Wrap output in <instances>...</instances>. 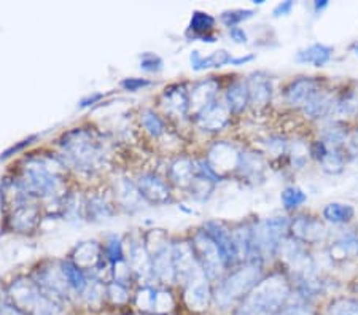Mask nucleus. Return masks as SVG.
Returning <instances> with one entry per match:
<instances>
[{
  "mask_svg": "<svg viewBox=\"0 0 358 315\" xmlns=\"http://www.w3.org/2000/svg\"><path fill=\"white\" fill-rule=\"evenodd\" d=\"M118 199L123 207L129 210H136L141 207V203L143 200L141 191H138L137 185L131 183L129 180H121L117 186Z\"/></svg>",
  "mask_w": 358,
  "mask_h": 315,
  "instance_id": "obj_29",
  "label": "nucleus"
},
{
  "mask_svg": "<svg viewBox=\"0 0 358 315\" xmlns=\"http://www.w3.org/2000/svg\"><path fill=\"white\" fill-rule=\"evenodd\" d=\"M185 284V301L192 311L201 312L209 306L212 300V290L209 277L202 271V268H196L189 276L183 280Z\"/></svg>",
  "mask_w": 358,
  "mask_h": 315,
  "instance_id": "obj_8",
  "label": "nucleus"
},
{
  "mask_svg": "<svg viewBox=\"0 0 358 315\" xmlns=\"http://www.w3.org/2000/svg\"><path fill=\"white\" fill-rule=\"evenodd\" d=\"M279 254L287 265L288 271L293 274L294 282L317 276L315 263L313 260V256L309 255L308 249H306L304 244L299 242V240L292 236H287L284 239V242L280 244Z\"/></svg>",
  "mask_w": 358,
  "mask_h": 315,
  "instance_id": "obj_7",
  "label": "nucleus"
},
{
  "mask_svg": "<svg viewBox=\"0 0 358 315\" xmlns=\"http://www.w3.org/2000/svg\"><path fill=\"white\" fill-rule=\"evenodd\" d=\"M280 200H282V204H284L285 210L292 212V210H296L301 207L306 200H308V194H306L299 186L290 185L282 190Z\"/></svg>",
  "mask_w": 358,
  "mask_h": 315,
  "instance_id": "obj_34",
  "label": "nucleus"
},
{
  "mask_svg": "<svg viewBox=\"0 0 358 315\" xmlns=\"http://www.w3.org/2000/svg\"><path fill=\"white\" fill-rule=\"evenodd\" d=\"M358 255V233L344 231L330 245V256L334 261H348Z\"/></svg>",
  "mask_w": 358,
  "mask_h": 315,
  "instance_id": "obj_19",
  "label": "nucleus"
},
{
  "mask_svg": "<svg viewBox=\"0 0 358 315\" xmlns=\"http://www.w3.org/2000/svg\"><path fill=\"white\" fill-rule=\"evenodd\" d=\"M309 158V147H306L304 143H294V148L292 152V163L296 169H303L306 161Z\"/></svg>",
  "mask_w": 358,
  "mask_h": 315,
  "instance_id": "obj_46",
  "label": "nucleus"
},
{
  "mask_svg": "<svg viewBox=\"0 0 358 315\" xmlns=\"http://www.w3.org/2000/svg\"><path fill=\"white\" fill-rule=\"evenodd\" d=\"M213 27H215V18H213L212 15L199 10L193 11L188 29L193 32L194 38H198L201 36H207V34L212 32Z\"/></svg>",
  "mask_w": 358,
  "mask_h": 315,
  "instance_id": "obj_31",
  "label": "nucleus"
},
{
  "mask_svg": "<svg viewBox=\"0 0 358 315\" xmlns=\"http://www.w3.org/2000/svg\"><path fill=\"white\" fill-rule=\"evenodd\" d=\"M303 112L310 119H323L336 113V97L328 91H319L308 104L303 107Z\"/></svg>",
  "mask_w": 358,
  "mask_h": 315,
  "instance_id": "obj_18",
  "label": "nucleus"
},
{
  "mask_svg": "<svg viewBox=\"0 0 358 315\" xmlns=\"http://www.w3.org/2000/svg\"><path fill=\"white\" fill-rule=\"evenodd\" d=\"M355 291H357V293H358V284L355 285Z\"/></svg>",
  "mask_w": 358,
  "mask_h": 315,
  "instance_id": "obj_57",
  "label": "nucleus"
},
{
  "mask_svg": "<svg viewBox=\"0 0 358 315\" xmlns=\"http://www.w3.org/2000/svg\"><path fill=\"white\" fill-rule=\"evenodd\" d=\"M263 280V269L259 261H247L236 271L229 272L218 282L212 293L213 301L220 309H229L234 302L242 301Z\"/></svg>",
  "mask_w": 358,
  "mask_h": 315,
  "instance_id": "obj_3",
  "label": "nucleus"
},
{
  "mask_svg": "<svg viewBox=\"0 0 358 315\" xmlns=\"http://www.w3.org/2000/svg\"><path fill=\"white\" fill-rule=\"evenodd\" d=\"M204 231L209 234L213 242L217 244V247L220 250L227 266L238 263V254H236L233 231H229L228 228H224L222 223L218 221H207L204 226Z\"/></svg>",
  "mask_w": 358,
  "mask_h": 315,
  "instance_id": "obj_12",
  "label": "nucleus"
},
{
  "mask_svg": "<svg viewBox=\"0 0 358 315\" xmlns=\"http://www.w3.org/2000/svg\"><path fill=\"white\" fill-rule=\"evenodd\" d=\"M343 150L345 153V156H349L352 159L358 158V128L350 131L348 134V139H345Z\"/></svg>",
  "mask_w": 358,
  "mask_h": 315,
  "instance_id": "obj_47",
  "label": "nucleus"
},
{
  "mask_svg": "<svg viewBox=\"0 0 358 315\" xmlns=\"http://www.w3.org/2000/svg\"><path fill=\"white\" fill-rule=\"evenodd\" d=\"M231 59H233V56L227 50L213 51L209 56H202L199 51H193L192 56H189L192 67L196 72L206 71V68H220L223 66L231 64Z\"/></svg>",
  "mask_w": 358,
  "mask_h": 315,
  "instance_id": "obj_23",
  "label": "nucleus"
},
{
  "mask_svg": "<svg viewBox=\"0 0 358 315\" xmlns=\"http://www.w3.org/2000/svg\"><path fill=\"white\" fill-rule=\"evenodd\" d=\"M164 62L158 54L155 53H143L141 56V68L150 73H158L163 71Z\"/></svg>",
  "mask_w": 358,
  "mask_h": 315,
  "instance_id": "obj_41",
  "label": "nucleus"
},
{
  "mask_svg": "<svg viewBox=\"0 0 358 315\" xmlns=\"http://www.w3.org/2000/svg\"><path fill=\"white\" fill-rule=\"evenodd\" d=\"M328 7H330V2H328V0H315V2H314L315 15L323 13V11H325Z\"/></svg>",
  "mask_w": 358,
  "mask_h": 315,
  "instance_id": "obj_54",
  "label": "nucleus"
},
{
  "mask_svg": "<svg viewBox=\"0 0 358 315\" xmlns=\"http://www.w3.org/2000/svg\"><path fill=\"white\" fill-rule=\"evenodd\" d=\"M248 88L250 105L255 108H264L273 97V80L264 72H253L245 80Z\"/></svg>",
  "mask_w": 358,
  "mask_h": 315,
  "instance_id": "obj_13",
  "label": "nucleus"
},
{
  "mask_svg": "<svg viewBox=\"0 0 358 315\" xmlns=\"http://www.w3.org/2000/svg\"><path fill=\"white\" fill-rule=\"evenodd\" d=\"M358 113V88L345 89L336 97V115L343 117H355Z\"/></svg>",
  "mask_w": 358,
  "mask_h": 315,
  "instance_id": "obj_32",
  "label": "nucleus"
},
{
  "mask_svg": "<svg viewBox=\"0 0 358 315\" xmlns=\"http://www.w3.org/2000/svg\"><path fill=\"white\" fill-rule=\"evenodd\" d=\"M142 124L143 128H145V131L148 134H152L153 137H159L164 134L166 131V126L163 123V119H161L157 113L152 112V110H145L142 113Z\"/></svg>",
  "mask_w": 358,
  "mask_h": 315,
  "instance_id": "obj_38",
  "label": "nucleus"
},
{
  "mask_svg": "<svg viewBox=\"0 0 358 315\" xmlns=\"http://www.w3.org/2000/svg\"><path fill=\"white\" fill-rule=\"evenodd\" d=\"M192 247L196 255V260L206 272L209 280H220L223 279V274L227 271V263H224L223 256L218 250L217 244L213 242L212 237L206 231H198L193 236Z\"/></svg>",
  "mask_w": 358,
  "mask_h": 315,
  "instance_id": "obj_6",
  "label": "nucleus"
},
{
  "mask_svg": "<svg viewBox=\"0 0 358 315\" xmlns=\"http://www.w3.org/2000/svg\"><path fill=\"white\" fill-rule=\"evenodd\" d=\"M218 88H220V85L215 78L204 80V82L194 86L192 93H189V108H194V115H198L202 108L215 101Z\"/></svg>",
  "mask_w": 358,
  "mask_h": 315,
  "instance_id": "obj_20",
  "label": "nucleus"
},
{
  "mask_svg": "<svg viewBox=\"0 0 358 315\" xmlns=\"http://www.w3.org/2000/svg\"><path fill=\"white\" fill-rule=\"evenodd\" d=\"M61 266L62 272H64V276L67 279L69 286L77 291V293H83L86 285H88V279H86L83 269H80L72 260L61 263Z\"/></svg>",
  "mask_w": 358,
  "mask_h": 315,
  "instance_id": "obj_30",
  "label": "nucleus"
},
{
  "mask_svg": "<svg viewBox=\"0 0 358 315\" xmlns=\"http://www.w3.org/2000/svg\"><path fill=\"white\" fill-rule=\"evenodd\" d=\"M213 185H215V183L210 182V180H207L206 177H202V175L198 174V175L194 177V180H193L192 185H189V190H192V194H193L196 199L206 200L207 198L210 196V193L213 190Z\"/></svg>",
  "mask_w": 358,
  "mask_h": 315,
  "instance_id": "obj_39",
  "label": "nucleus"
},
{
  "mask_svg": "<svg viewBox=\"0 0 358 315\" xmlns=\"http://www.w3.org/2000/svg\"><path fill=\"white\" fill-rule=\"evenodd\" d=\"M253 59H255V56L253 54L233 57V59H231V66H244V64H247V62H252Z\"/></svg>",
  "mask_w": 358,
  "mask_h": 315,
  "instance_id": "obj_53",
  "label": "nucleus"
},
{
  "mask_svg": "<svg viewBox=\"0 0 358 315\" xmlns=\"http://www.w3.org/2000/svg\"><path fill=\"white\" fill-rule=\"evenodd\" d=\"M174 307V298L171 291L157 290V300H155V312H169Z\"/></svg>",
  "mask_w": 358,
  "mask_h": 315,
  "instance_id": "obj_45",
  "label": "nucleus"
},
{
  "mask_svg": "<svg viewBox=\"0 0 358 315\" xmlns=\"http://www.w3.org/2000/svg\"><path fill=\"white\" fill-rule=\"evenodd\" d=\"M152 85V82L147 78H124L123 82H121V88L124 91H129V93H136V91L142 89V88H147V86Z\"/></svg>",
  "mask_w": 358,
  "mask_h": 315,
  "instance_id": "obj_49",
  "label": "nucleus"
},
{
  "mask_svg": "<svg viewBox=\"0 0 358 315\" xmlns=\"http://www.w3.org/2000/svg\"><path fill=\"white\" fill-rule=\"evenodd\" d=\"M107 296L115 302V305H124L129 300V293L126 290V285L118 284V282H112L107 286Z\"/></svg>",
  "mask_w": 358,
  "mask_h": 315,
  "instance_id": "obj_42",
  "label": "nucleus"
},
{
  "mask_svg": "<svg viewBox=\"0 0 358 315\" xmlns=\"http://www.w3.org/2000/svg\"><path fill=\"white\" fill-rule=\"evenodd\" d=\"M152 269L153 276L163 280L166 284L174 282L177 279L174 258H172V247L167 244H163L157 249V251L152 255Z\"/></svg>",
  "mask_w": 358,
  "mask_h": 315,
  "instance_id": "obj_16",
  "label": "nucleus"
},
{
  "mask_svg": "<svg viewBox=\"0 0 358 315\" xmlns=\"http://www.w3.org/2000/svg\"><path fill=\"white\" fill-rule=\"evenodd\" d=\"M255 16V10H244V8H236V10H227L220 15V21L228 29L238 27L241 22L250 20Z\"/></svg>",
  "mask_w": 358,
  "mask_h": 315,
  "instance_id": "obj_36",
  "label": "nucleus"
},
{
  "mask_svg": "<svg viewBox=\"0 0 358 315\" xmlns=\"http://www.w3.org/2000/svg\"><path fill=\"white\" fill-rule=\"evenodd\" d=\"M207 163L212 166V169L215 170L218 175L223 177V170L239 169L241 153L227 142L215 143V145L210 148L209 156H207Z\"/></svg>",
  "mask_w": 358,
  "mask_h": 315,
  "instance_id": "obj_14",
  "label": "nucleus"
},
{
  "mask_svg": "<svg viewBox=\"0 0 358 315\" xmlns=\"http://www.w3.org/2000/svg\"><path fill=\"white\" fill-rule=\"evenodd\" d=\"M103 260L101 254V247L97 242H85L77 247L73 254L72 261L77 265L80 269H90V271H94V269L101 265Z\"/></svg>",
  "mask_w": 358,
  "mask_h": 315,
  "instance_id": "obj_22",
  "label": "nucleus"
},
{
  "mask_svg": "<svg viewBox=\"0 0 358 315\" xmlns=\"http://www.w3.org/2000/svg\"><path fill=\"white\" fill-rule=\"evenodd\" d=\"M327 315H358V298H338L330 302Z\"/></svg>",
  "mask_w": 358,
  "mask_h": 315,
  "instance_id": "obj_35",
  "label": "nucleus"
},
{
  "mask_svg": "<svg viewBox=\"0 0 358 315\" xmlns=\"http://www.w3.org/2000/svg\"><path fill=\"white\" fill-rule=\"evenodd\" d=\"M348 134L349 131L345 128V124L339 122H330L320 129V140L325 142L331 148H344Z\"/></svg>",
  "mask_w": 358,
  "mask_h": 315,
  "instance_id": "obj_27",
  "label": "nucleus"
},
{
  "mask_svg": "<svg viewBox=\"0 0 358 315\" xmlns=\"http://www.w3.org/2000/svg\"><path fill=\"white\" fill-rule=\"evenodd\" d=\"M155 300H157V288H152V286H143L136 296L137 306L142 311L155 312Z\"/></svg>",
  "mask_w": 358,
  "mask_h": 315,
  "instance_id": "obj_40",
  "label": "nucleus"
},
{
  "mask_svg": "<svg viewBox=\"0 0 358 315\" xmlns=\"http://www.w3.org/2000/svg\"><path fill=\"white\" fill-rule=\"evenodd\" d=\"M103 293H107V291H103V286L99 284V280L88 282V285H86V288L83 291V295L86 300H88L90 305H97V302H101Z\"/></svg>",
  "mask_w": 358,
  "mask_h": 315,
  "instance_id": "obj_44",
  "label": "nucleus"
},
{
  "mask_svg": "<svg viewBox=\"0 0 358 315\" xmlns=\"http://www.w3.org/2000/svg\"><path fill=\"white\" fill-rule=\"evenodd\" d=\"M137 188L142 198L152 204H167L171 203L169 185L155 174H143L138 177Z\"/></svg>",
  "mask_w": 358,
  "mask_h": 315,
  "instance_id": "obj_15",
  "label": "nucleus"
},
{
  "mask_svg": "<svg viewBox=\"0 0 358 315\" xmlns=\"http://www.w3.org/2000/svg\"><path fill=\"white\" fill-rule=\"evenodd\" d=\"M196 123H198L202 131H207V133H218V131H223L229 123L231 112L228 110L227 104H222L220 101H213L209 105L202 108V110L194 115Z\"/></svg>",
  "mask_w": 358,
  "mask_h": 315,
  "instance_id": "obj_11",
  "label": "nucleus"
},
{
  "mask_svg": "<svg viewBox=\"0 0 358 315\" xmlns=\"http://www.w3.org/2000/svg\"><path fill=\"white\" fill-rule=\"evenodd\" d=\"M319 91H322L320 80L315 77H299L284 89V99L290 107L303 108Z\"/></svg>",
  "mask_w": 358,
  "mask_h": 315,
  "instance_id": "obj_10",
  "label": "nucleus"
},
{
  "mask_svg": "<svg viewBox=\"0 0 358 315\" xmlns=\"http://www.w3.org/2000/svg\"><path fill=\"white\" fill-rule=\"evenodd\" d=\"M131 268L141 276H153L152 256L143 244H132L131 247Z\"/></svg>",
  "mask_w": 358,
  "mask_h": 315,
  "instance_id": "obj_28",
  "label": "nucleus"
},
{
  "mask_svg": "<svg viewBox=\"0 0 358 315\" xmlns=\"http://www.w3.org/2000/svg\"><path fill=\"white\" fill-rule=\"evenodd\" d=\"M86 209H88L90 217H92V220H107L112 217V207L108 205L106 200L102 198H92L88 200L86 204Z\"/></svg>",
  "mask_w": 358,
  "mask_h": 315,
  "instance_id": "obj_37",
  "label": "nucleus"
},
{
  "mask_svg": "<svg viewBox=\"0 0 358 315\" xmlns=\"http://www.w3.org/2000/svg\"><path fill=\"white\" fill-rule=\"evenodd\" d=\"M198 175L196 163L189 158H178L169 168V179L178 186H189Z\"/></svg>",
  "mask_w": 358,
  "mask_h": 315,
  "instance_id": "obj_24",
  "label": "nucleus"
},
{
  "mask_svg": "<svg viewBox=\"0 0 358 315\" xmlns=\"http://www.w3.org/2000/svg\"><path fill=\"white\" fill-rule=\"evenodd\" d=\"M106 254L107 258L113 263L124 261V254H123V245H121V240L117 236H112L107 240L106 245Z\"/></svg>",
  "mask_w": 358,
  "mask_h": 315,
  "instance_id": "obj_43",
  "label": "nucleus"
},
{
  "mask_svg": "<svg viewBox=\"0 0 358 315\" xmlns=\"http://www.w3.org/2000/svg\"><path fill=\"white\" fill-rule=\"evenodd\" d=\"M293 8H294L293 0H285V2H280L279 5H275V8L273 10V16H274V18L287 16V15L292 13Z\"/></svg>",
  "mask_w": 358,
  "mask_h": 315,
  "instance_id": "obj_51",
  "label": "nucleus"
},
{
  "mask_svg": "<svg viewBox=\"0 0 358 315\" xmlns=\"http://www.w3.org/2000/svg\"><path fill=\"white\" fill-rule=\"evenodd\" d=\"M266 147L275 156H280V154H285L288 152V142L284 137H271L266 142Z\"/></svg>",
  "mask_w": 358,
  "mask_h": 315,
  "instance_id": "obj_48",
  "label": "nucleus"
},
{
  "mask_svg": "<svg viewBox=\"0 0 358 315\" xmlns=\"http://www.w3.org/2000/svg\"><path fill=\"white\" fill-rule=\"evenodd\" d=\"M322 215L325 221L331 223V225H345L355 217V209L350 204L330 203L323 207Z\"/></svg>",
  "mask_w": 358,
  "mask_h": 315,
  "instance_id": "obj_26",
  "label": "nucleus"
},
{
  "mask_svg": "<svg viewBox=\"0 0 358 315\" xmlns=\"http://www.w3.org/2000/svg\"><path fill=\"white\" fill-rule=\"evenodd\" d=\"M328 150H330V147H328L325 142H323V140H314L309 145V156L313 158V159H315V161L320 163L322 159L327 156Z\"/></svg>",
  "mask_w": 358,
  "mask_h": 315,
  "instance_id": "obj_50",
  "label": "nucleus"
},
{
  "mask_svg": "<svg viewBox=\"0 0 358 315\" xmlns=\"http://www.w3.org/2000/svg\"><path fill=\"white\" fill-rule=\"evenodd\" d=\"M224 104H227L228 110L234 115L244 112L247 105L250 104L247 83L239 80V82H234L227 89V93H224Z\"/></svg>",
  "mask_w": 358,
  "mask_h": 315,
  "instance_id": "obj_25",
  "label": "nucleus"
},
{
  "mask_svg": "<svg viewBox=\"0 0 358 315\" xmlns=\"http://www.w3.org/2000/svg\"><path fill=\"white\" fill-rule=\"evenodd\" d=\"M334 50L325 43H313L308 48L299 50L294 59L299 64H310L314 67H325L331 61Z\"/></svg>",
  "mask_w": 358,
  "mask_h": 315,
  "instance_id": "obj_21",
  "label": "nucleus"
},
{
  "mask_svg": "<svg viewBox=\"0 0 358 315\" xmlns=\"http://www.w3.org/2000/svg\"><path fill=\"white\" fill-rule=\"evenodd\" d=\"M229 37L231 40H234L236 43H247V34L242 27H231L229 29Z\"/></svg>",
  "mask_w": 358,
  "mask_h": 315,
  "instance_id": "obj_52",
  "label": "nucleus"
},
{
  "mask_svg": "<svg viewBox=\"0 0 358 315\" xmlns=\"http://www.w3.org/2000/svg\"><path fill=\"white\" fill-rule=\"evenodd\" d=\"M292 237L299 240L301 244H320L327 239L328 231L320 219L310 215H298L290 221Z\"/></svg>",
  "mask_w": 358,
  "mask_h": 315,
  "instance_id": "obj_9",
  "label": "nucleus"
},
{
  "mask_svg": "<svg viewBox=\"0 0 358 315\" xmlns=\"http://www.w3.org/2000/svg\"><path fill=\"white\" fill-rule=\"evenodd\" d=\"M102 94H99V93H96V94H92V96H90V97H85V99L80 102V107H88V105H92L94 104V102H97L99 99H102Z\"/></svg>",
  "mask_w": 358,
  "mask_h": 315,
  "instance_id": "obj_55",
  "label": "nucleus"
},
{
  "mask_svg": "<svg viewBox=\"0 0 358 315\" xmlns=\"http://www.w3.org/2000/svg\"><path fill=\"white\" fill-rule=\"evenodd\" d=\"M62 186H64V180L57 174L56 169H51L48 159H29L24 169V177H22V190L31 196L57 198L61 194Z\"/></svg>",
  "mask_w": 358,
  "mask_h": 315,
  "instance_id": "obj_5",
  "label": "nucleus"
},
{
  "mask_svg": "<svg viewBox=\"0 0 358 315\" xmlns=\"http://www.w3.org/2000/svg\"><path fill=\"white\" fill-rule=\"evenodd\" d=\"M292 298V284L285 274L263 277L255 288L239 302L233 315H277Z\"/></svg>",
  "mask_w": 358,
  "mask_h": 315,
  "instance_id": "obj_1",
  "label": "nucleus"
},
{
  "mask_svg": "<svg viewBox=\"0 0 358 315\" xmlns=\"http://www.w3.org/2000/svg\"><path fill=\"white\" fill-rule=\"evenodd\" d=\"M352 51H354L355 56H358V42L354 45V47H352Z\"/></svg>",
  "mask_w": 358,
  "mask_h": 315,
  "instance_id": "obj_56",
  "label": "nucleus"
},
{
  "mask_svg": "<svg viewBox=\"0 0 358 315\" xmlns=\"http://www.w3.org/2000/svg\"><path fill=\"white\" fill-rule=\"evenodd\" d=\"M290 221L292 220H288L287 217H273L252 226V261L262 263L279 254L280 244L290 231Z\"/></svg>",
  "mask_w": 358,
  "mask_h": 315,
  "instance_id": "obj_4",
  "label": "nucleus"
},
{
  "mask_svg": "<svg viewBox=\"0 0 358 315\" xmlns=\"http://www.w3.org/2000/svg\"><path fill=\"white\" fill-rule=\"evenodd\" d=\"M61 150L66 163L73 169L92 174L103 163V148L92 133L86 129H73L61 139Z\"/></svg>",
  "mask_w": 358,
  "mask_h": 315,
  "instance_id": "obj_2",
  "label": "nucleus"
},
{
  "mask_svg": "<svg viewBox=\"0 0 358 315\" xmlns=\"http://www.w3.org/2000/svg\"><path fill=\"white\" fill-rule=\"evenodd\" d=\"M163 107L167 113L174 117H187L189 112V93L183 85H174L167 88L163 94Z\"/></svg>",
  "mask_w": 358,
  "mask_h": 315,
  "instance_id": "obj_17",
  "label": "nucleus"
},
{
  "mask_svg": "<svg viewBox=\"0 0 358 315\" xmlns=\"http://www.w3.org/2000/svg\"><path fill=\"white\" fill-rule=\"evenodd\" d=\"M345 153L343 148H331L328 150L327 156L322 159L320 166L322 169L327 172V174H331V175H336L341 174V172L344 170V166H345Z\"/></svg>",
  "mask_w": 358,
  "mask_h": 315,
  "instance_id": "obj_33",
  "label": "nucleus"
}]
</instances>
